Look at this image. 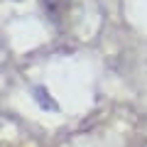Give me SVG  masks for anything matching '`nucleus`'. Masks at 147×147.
Listing matches in <instances>:
<instances>
[{
	"label": "nucleus",
	"instance_id": "obj_1",
	"mask_svg": "<svg viewBox=\"0 0 147 147\" xmlns=\"http://www.w3.org/2000/svg\"><path fill=\"white\" fill-rule=\"evenodd\" d=\"M44 10L49 12V17H52L54 22H59L64 15H66V7H69V0H42Z\"/></svg>",
	"mask_w": 147,
	"mask_h": 147
}]
</instances>
